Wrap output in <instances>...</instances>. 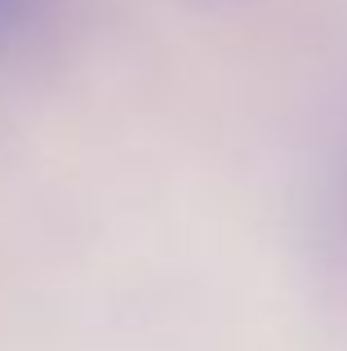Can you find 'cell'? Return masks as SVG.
Masks as SVG:
<instances>
[{"label": "cell", "mask_w": 347, "mask_h": 351, "mask_svg": "<svg viewBox=\"0 0 347 351\" xmlns=\"http://www.w3.org/2000/svg\"><path fill=\"white\" fill-rule=\"evenodd\" d=\"M71 0H0V71L36 62L67 32Z\"/></svg>", "instance_id": "obj_1"}]
</instances>
